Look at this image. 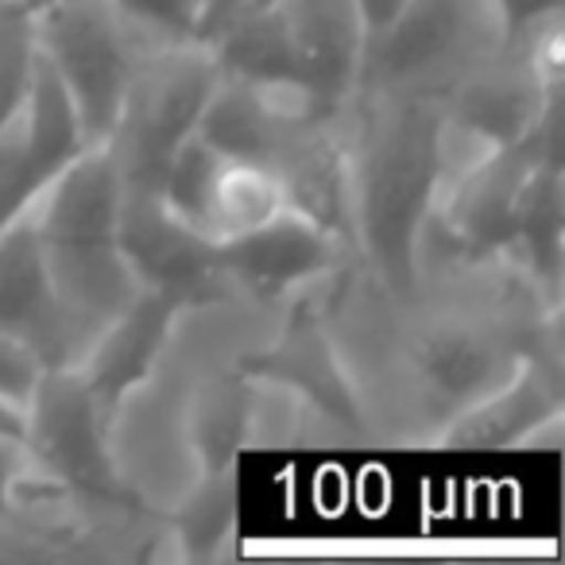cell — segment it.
Listing matches in <instances>:
<instances>
[{"label": "cell", "mask_w": 565, "mask_h": 565, "mask_svg": "<svg viewBox=\"0 0 565 565\" xmlns=\"http://www.w3.org/2000/svg\"><path fill=\"white\" fill-rule=\"evenodd\" d=\"M376 109L356 117L349 132L353 163V241L376 267L387 291L415 287L418 236L438 205L441 163V97L372 94Z\"/></svg>", "instance_id": "obj_1"}, {"label": "cell", "mask_w": 565, "mask_h": 565, "mask_svg": "<svg viewBox=\"0 0 565 565\" xmlns=\"http://www.w3.org/2000/svg\"><path fill=\"white\" fill-rule=\"evenodd\" d=\"M120 202L125 179L117 159L105 143H89L28 210L82 356L89 353L97 333L140 295L120 256Z\"/></svg>", "instance_id": "obj_2"}, {"label": "cell", "mask_w": 565, "mask_h": 565, "mask_svg": "<svg viewBox=\"0 0 565 565\" xmlns=\"http://www.w3.org/2000/svg\"><path fill=\"white\" fill-rule=\"evenodd\" d=\"M32 40L63 82L86 143H105L117 132L140 66L113 0H58L32 17Z\"/></svg>", "instance_id": "obj_3"}, {"label": "cell", "mask_w": 565, "mask_h": 565, "mask_svg": "<svg viewBox=\"0 0 565 565\" xmlns=\"http://www.w3.org/2000/svg\"><path fill=\"white\" fill-rule=\"evenodd\" d=\"M221 71L205 43H171L156 63L136 66L117 132L105 140L125 186L156 190L174 148L198 128Z\"/></svg>", "instance_id": "obj_4"}, {"label": "cell", "mask_w": 565, "mask_h": 565, "mask_svg": "<svg viewBox=\"0 0 565 565\" xmlns=\"http://www.w3.org/2000/svg\"><path fill=\"white\" fill-rule=\"evenodd\" d=\"M113 423L78 369H47L24 407V446L32 461L63 480L82 503L136 508L132 488L113 461Z\"/></svg>", "instance_id": "obj_5"}, {"label": "cell", "mask_w": 565, "mask_h": 565, "mask_svg": "<svg viewBox=\"0 0 565 565\" xmlns=\"http://www.w3.org/2000/svg\"><path fill=\"white\" fill-rule=\"evenodd\" d=\"M86 148V132H82L63 82L35 51L24 102L17 117L0 128V228L32 210L35 198Z\"/></svg>", "instance_id": "obj_6"}, {"label": "cell", "mask_w": 565, "mask_h": 565, "mask_svg": "<svg viewBox=\"0 0 565 565\" xmlns=\"http://www.w3.org/2000/svg\"><path fill=\"white\" fill-rule=\"evenodd\" d=\"M120 256L140 291H156L182 307H205L228 295L221 271V244L182 225L159 190L125 186L120 202Z\"/></svg>", "instance_id": "obj_7"}, {"label": "cell", "mask_w": 565, "mask_h": 565, "mask_svg": "<svg viewBox=\"0 0 565 565\" xmlns=\"http://www.w3.org/2000/svg\"><path fill=\"white\" fill-rule=\"evenodd\" d=\"M241 372L252 384H267L279 395H291L310 415L326 418V423L341 426L349 434H364L356 392L349 384L345 369H341L338 349L326 338L322 315L307 295L291 299V315H287L279 338L264 353L248 356Z\"/></svg>", "instance_id": "obj_8"}, {"label": "cell", "mask_w": 565, "mask_h": 565, "mask_svg": "<svg viewBox=\"0 0 565 565\" xmlns=\"http://www.w3.org/2000/svg\"><path fill=\"white\" fill-rule=\"evenodd\" d=\"M338 236L302 213L282 210L252 233L221 241V271L228 291L241 287L264 302H287L318 287V279L338 267Z\"/></svg>", "instance_id": "obj_9"}, {"label": "cell", "mask_w": 565, "mask_h": 565, "mask_svg": "<svg viewBox=\"0 0 565 565\" xmlns=\"http://www.w3.org/2000/svg\"><path fill=\"white\" fill-rule=\"evenodd\" d=\"M0 333L17 338L43 361V369H74L78 338L58 302L32 213L0 228Z\"/></svg>", "instance_id": "obj_10"}, {"label": "cell", "mask_w": 565, "mask_h": 565, "mask_svg": "<svg viewBox=\"0 0 565 565\" xmlns=\"http://www.w3.org/2000/svg\"><path fill=\"white\" fill-rule=\"evenodd\" d=\"M441 113L484 148H511L531 140L546 117H554L557 97L534 82L531 66L508 43L441 94Z\"/></svg>", "instance_id": "obj_11"}, {"label": "cell", "mask_w": 565, "mask_h": 565, "mask_svg": "<svg viewBox=\"0 0 565 565\" xmlns=\"http://www.w3.org/2000/svg\"><path fill=\"white\" fill-rule=\"evenodd\" d=\"M557 426H562L557 364H550L542 353H526L500 387L454 411L438 430V441L446 449H519L534 446Z\"/></svg>", "instance_id": "obj_12"}, {"label": "cell", "mask_w": 565, "mask_h": 565, "mask_svg": "<svg viewBox=\"0 0 565 565\" xmlns=\"http://www.w3.org/2000/svg\"><path fill=\"white\" fill-rule=\"evenodd\" d=\"M182 315H186L182 302L156 291H140L97 333L89 353L82 356L78 372L94 392V399L102 403V411L109 415V423H117L125 403L148 380H156V369L163 364V353L171 345L174 330H179Z\"/></svg>", "instance_id": "obj_13"}, {"label": "cell", "mask_w": 565, "mask_h": 565, "mask_svg": "<svg viewBox=\"0 0 565 565\" xmlns=\"http://www.w3.org/2000/svg\"><path fill=\"white\" fill-rule=\"evenodd\" d=\"M562 167L557 159H542L519 194L511 233L500 259H508L519 275L534 287V302L557 318L562 310Z\"/></svg>", "instance_id": "obj_14"}, {"label": "cell", "mask_w": 565, "mask_h": 565, "mask_svg": "<svg viewBox=\"0 0 565 565\" xmlns=\"http://www.w3.org/2000/svg\"><path fill=\"white\" fill-rule=\"evenodd\" d=\"M526 356V349L503 353L500 341H492L484 330L469 326H434L415 341V369L423 384L438 395L441 403L461 411L465 403L480 399L484 392L500 387L515 372V364Z\"/></svg>", "instance_id": "obj_15"}, {"label": "cell", "mask_w": 565, "mask_h": 565, "mask_svg": "<svg viewBox=\"0 0 565 565\" xmlns=\"http://www.w3.org/2000/svg\"><path fill=\"white\" fill-rule=\"evenodd\" d=\"M291 128H295L291 120L275 117L264 105V97H259L248 82L217 78V86H213L194 132L202 136L213 151L233 159V163H256L271 171L275 156H279L282 140H287Z\"/></svg>", "instance_id": "obj_16"}, {"label": "cell", "mask_w": 565, "mask_h": 565, "mask_svg": "<svg viewBox=\"0 0 565 565\" xmlns=\"http://www.w3.org/2000/svg\"><path fill=\"white\" fill-rule=\"evenodd\" d=\"M252 399H256V387L244 372L217 376L190 395L186 434L198 472L233 469L236 454L252 438Z\"/></svg>", "instance_id": "obj_17"}, {"label": "cell", "mask_w": 565, "mask_h": 565, "mask_svg": "<svg viewBox=\"0 0 565 565\" xmlns=\"http://www.w3.org/2000/svg\"><path fill=\"white\" fill-rule=\"evenodd\" d=\"M233 531H236L233 469L198 472L186 500L174 511L171 539L179 542V557L213 562V557L225 554V539H233Z\"/></svg>", "instance_id": "obj_18"}, {"label": "cell", "mask_w": 565, "mask_h": 565, "mask_svg": "<svg viewBox=\"0 0 565 565\" xmlns=\"http://www.w3.org/2000/svg\"><path fill=\"white\" fill-rule=\"evenodd\" d=\"M225 167V156L213 151L198 132H190L186 140L174 148L171 163H167L163 179H159V198L163 205L190 225L194 233L213 241V190H217V174Z\"/></svg>", "instance_id": "obj_19"}, {"label": "cell", "mask_w": 565, "mask_h": 565, "mask_svg": "<svg viewBox=\"0 0 565 565\" xmlns=\"http://www.w3.org/2000/svg\"><path fill=\"white\" fill-rule=\"evenodd\" d=\"M282 210H287V194L267 167L225 159L213 190V241L221 244L228 236L252 233Z\"/></svg>", "instance_id": "obj_20"}, {"label": "cell", "mask_w": 565, "mask_h": 565, "mask_svg": "<svg viewBox=\"0 0 565 565\" xmlns=\"http://www.w3.org/2000/svg\"><path fill=\"white\" fill-rule=\"evenodd\" d=\"M32 55H35L32 17L20 9V0L0 4V128L17 117L20 102H24Z\"/></svg>", "instance_id": "obj_21"}, {"label": "cell", "mask_w": 565, "mask_h": 565, "mask_svg": "<svg viewBox=\"0 0 565 565\" xmlns=\"http://www.w3.org/2000/svg\"><path fill=\"white\" fill-rule=\"evenodd\" d=\"M128 28L159 35L163 47L171 43H194L198 17H202V0H113Z\"/></svg>", "instance_id": "obj_22"}, {"label": "cell", "mask_w": 565, "mask_h": 565, "mask_svg": "<svg viewBox=\"0 0 565 565\" xmlns=\"http://www.w3.org/2000/svg\"><path fill=\"white\" fill-rule=\"evenodd\" d=\"M43 372L47 369H43V361L32 349L20 345L9 333H0V403H9V407H17L24 415Z\"/></svg>", "instance_id": "obj_23"}, {"label": "cell", "mask_w": 565, "mask_h": 565, "mask_svg": "<svg viewBox=\"0 0 565 565\" xmlns=\"http://www.w3.org/2000/svg\"><path fill=\"white\" fill-rule=\"evenodd\" d=\"M32 465L24 438L0 430V523H12V484Z\"/></svg>", "instance_id": "obj_24"}, {"label": "cell", "mask_w": 565, "mask_h": 565, "mask_svg": "<svg viewBox=\"0 0 565 565\" xmlns=\"http://www.w3.org/2000/svg\"><path fill=\"white\" fill-rule=\"evenodd\" d=\"M349 4H353V17H356V24H361L364 43L392 32L403 12L411 9V0H349Z\"/></svg>", "instance_id": "obj_25"}, {"label": "cell", "mask_w": 565, "mask_h": 565, "mask_svg": "<svg viewBox=\"0 0 565 565\" xmlns=\"http://www.w3.org/2000/svg\"><path fill=\"white\" fill-rule=\"evenodd\" d=\"M252 0H202V17H198L194 43H213L236 17L248 12Z\"/></svg>", "instance_id": "obj_26"}, {"label": "cell", "mask_w": 565, "mask_h": 565, "mask_svg": "<svg viewBox=\"0 0 565 565\" xmlns=\"http://www.w3.org/2000/svg\"><path fill=\"white\" fill-rule=\"evenodd\" d=\"M0 430L24 438V415H20L17 407H9V403H0Z\"/></svg>", "instance_id": "obj_27"}, {"label": "cell", "mask_w": 565, "mask_h": 565, "mask_svg": "<svg viewBox=\"0 0 565 565\" xmlns=\"http://www.w3.org/2000/svg\"><path fill=\"white\" fill-rule=\"evenodd\" d=\"M51 4H58V0H20V9L28 12V17H35V12L51 9Z\"/></svg>", "instance_id": "obj_28"}]
</instances>
